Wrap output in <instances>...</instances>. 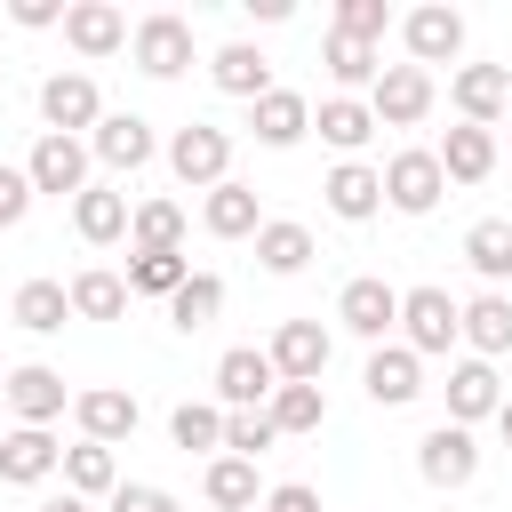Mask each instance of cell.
<instances>
[{"label": "cell", "instance_id": "obj_23", "mask_svg": "<svg viewBox=\"0 0 512 512\" xmlns=\"http://www.w3.org/2000/svg\"><path fill=\"white\" fill-rule=\"evenodd\" d=\"M504 408V384H496V360H456L448 368V424H480V416H496Z\"/></svg>", "mask_w": 512, "mask_h": 512}, {"label": "cell", "instance_id": "obj_26", "mask_svg": "<svg viewBox=\"0 0 512 512\" xmlns=\"http://www.w3.org/2000/svg\"><path fill=\"white\" fill-rule=\"evenodd\" d=\"M128 192H112V184H88L80 200H72V232L88 240V248H112V240H128Z\"/></svg>", "mask_w": 512, "mask_h": 512}, {"label": "cell", "instance_id": "obj_46", "mask_svg": "<svg viewBox=\"0 0 512 512\" xmlns=\"http://www.w3.org/2000/svg\"><path fill=\"white\" fill-rule=\"evenodd\" d=\"M8 16H16L24 32H48V24H64V8H56V0H16Z\"/></svg>", "mask_w": 512, "mask_h": 512}, {"label": "cell", "instance_id": "obj_7", "mask_svg": "<svg viewBox=\"0 0 512 512\" xmlns=\"http://www.w3.org/2000/svg\"><path fill=\"white\" fill-rule=\"evenodd\" d=\"M432 72H416V64H384L376 72V88H368V112H376V128H416L424 112H432Z\"/></svg>", "mask_w": 512, "mask_h": 512}, {"label": "cell", "instance_id": "obj_10", "mask_svg": "<svg viewBox=\"0 0 512 512\" xmlns=\"http://www.w3.org/2000/svg\"><path fill=\"white\" fill-rule=\"evenodd\" d=\"M448 104L472 120V128H496L512 112V72L504 64H456L448 72Z\"/></svg>", "mask_w": 512, "mask_h": 512}, {"label": "cell", "instance_id": "obj_5", "mask_svg": "<svg viewBox=\"0 0 512 512\" xmlns=\"http://www.w3.org/2000/svg\"><path fill=\"white\" fill-rule=\"evenodd\" d=\"M400 40H408V64H416V72L456 64V56H464V16H456L448 0H424V8L400 16Z\"/></svg>", "mask_w": 512, "mask_h": 512}, {"label": "cell", "instance_id": "obj_11", "mask_svg": "<svg viewBox=\"0 0 512 512\" xmlns=\"http://www.w3.org/2000/svg\"><path fill=\"white\" fill-rule=\"evenodd\" d=\"M152 152H160V136H152V120H136V112H104V120L88 128V160H104L112 176H136Z\"/></svg>", "mask_w": 512, "mask_h": 512}, {"label": "cell", "instance_id": "obj_44", "mask_svg": "<svg viewBox=\"0 0 512 512\" xmlns=\"http://www.w3.org/2000/svg\"><path fill=\"white\" fill-rule=\"evenodd\" d=\"M104 504H112V512H184V504H176L168 488H152V480H120Z\"/></svg>", "mask_w": 512, "mask_h": 512}, {"label": "cell", "instance_id": "obj_37", "mask_svg": "<svg viewBox=\"0 0 512 512\" xmlns=\"http://www.w3.org/2000/svg\"><path fill=\"white\" fill-rule=\"evenodd\" d=\"M168 440H176L184 456H224V408H208V400H184V408L168 416Z\"/></svg>", "mask_w": 512, "mask_h": 512}, {"label": "cell", "instance_id": "obj_2", "mask_svg": "<svg viewBox=\"0 0 512 512\" xmlns=\"http://www.w3.org/2000/svg\"><path fill=\"white\" fill-rule=\"evenodd\" d=\"M168 168H176V184L216 192V184L232 176V136H224L216 120H184V128L168 136Z\"/></svg>", "mask_w": 512, "mask_h": 512}, {"label": "cell", "instance_id": "obj_31", "mask_svg": "<svg viewBox=\"0 0 512 512\" xmlns=\"http://www.w3.org/2000/svg\"><path fill=\"white\" fill-rule=\"evenodd\" d=\"M200 496H208L216 512H256V504H264V488H256V464H248V456H208Z\"/></svg>", "mask_w": 512, "mask_h": 512}, {"label": "cell", "instance_id": "obj_25", "mask_svg": "<svg viewBox=\"0 0 512 512\" xmlns=\"http://www.w3.org/2000/svg\"><path fill=\"white\" fill-rule=\"evenodd\" d=\"M248 128H256V144H272V152H288L304 128H312V104L296 96V88H264L256 104H248Z\"/></svg>", "mask_w": 512, "mask_h": 512}, {"label": "cell", "instance_id": "obj_50", "mask_svg": "<svg viewBox=\"0 0 512 512\" xmlns=\"http://www.w3.org/2000/svg\"><path fill=\"white\" fill-rule=\"evenodd\" d=\"M0 384H8V368H0Z\"/></svg>", "mask_w": 512, "mask_h": 512}, {"label": "cell", "instance_id": "obj_12", "mask_svg": "<svg viewBox=\"0 0 512 512\" xmlns=\"http://www.w3.org/2000/svg\"><path fill=\"white\" fill-rule=\"evenodd\" d=\"M24 176H32V192L80 200V192H88V144H80V136H48V128H40V144H32V160H24Z\"/></svg>", "mask_w": 512, "mask_h": 512}, {"label": "cell", "instance_id": "obj_6", "mask_svg": "<svg viewBox=\"0 0 512 512\" xmlns=\"http://www.w3.org/2000/svg\"><path fill=\"white\" fill-rule=\"evenodd\" d=\"M400 344H408L416 360L448 352V344H456V296H448V288H400Z\"/></svg>", "mask_w": 512, "mask_h": 512}, {"label": "cell", "instance_id": "obj_19", "mask_svg": "<svg viewBox=\"0 0 512 512\" xmlns=\"http://www.w3.org/2000/svg\"><path fill=\"white\" fill-rule=\"evenodd\" d=\"M360 384H368V400H376V408H408V400L424 392V360H416L408 344H376V352H368V368H360Z\"/></svg>", "mask_w": 512, "mask_h": 512}, {"label": "cell", "instance_id": "obj_21", "mask_svg": "<svg viewBox=\"0 0 512 512\" xmlns=\"http://www.w3.org/2000/svg\"><path fill=\"white\" fill-rule=\"evenodd\" d=\"M432 160H440V176H448V184H488V168H496V128L456 120V128L432 144Z\"/></svg>", "mask_w": 512, "mask_h": 512}, {"label": "cell", "instance_id": "obj_17", "mask_svg": "<svg viewBox=\"0 0 512 512\" xmlns=\"http://www.w3.org/2000/svg\"><path fill=\"white\" fill-rule=\"evenodd\" d=\"M56 464H64L56 432H40V424H8V432H0V480H8V488H40Z\"/></svg>", "mask_w": 512, "mask_h": 512}, {"label": "cell", "instance_id": "obj_24", "mask_svg": "<svg viewBox=\"0 0 512 512\" xmlns=\"http://www.w3.org/2000/svg\"><path fill=\"white\" fill-rule=\"evenodd\" d=\"M208 80H216L224 96H240V104H256V96L272 88V56H264V48H248V40H224V48L208 56Z\"/></svg>", "mask_w": 512, "mask_h": 512}, {"label": "cell", "instance_id": "obj_29", "mask_svg": "<svg viewBox=\"0 0 512 512\" xmlns=\"http://www.w3.org/2000/svg\"><path fill=\"white\" fill-rule=\"evenodd\" d=\"M256 264L280 272V280L304 272V264H312V232H304L296 216H264V224H256Z\"/></svg>", "mask_w": 512, "mask_h": 512}, {"label": "cell", "instance_id": "obj_9", "mask_svg": "<svg viewBox=\"0 0 512 512\" xmlns=\"http://www.w3.org/2000/svg\"><path fill=\"white\" fill-rule=\"evenodd\" d=\"M336 320H344L352 336L384 344V336L400 328V288H392V280H376V272H360V280H344V288H336Z\"/></svg>", "mask_w": 512, "mask_h": 512}, {"label": "cell", "instance_id": "obj_16", "mask_svg": "<svg viewBox=\"0 0 512 512\" xmlns=\"http://www.w3.org/2000/svg\"><path fill=\"white\" fill-rule=\"evenodd\" d=\"M0 400L16 408V424H40V432H48V424L64 416V400H72V392H64V376H56V368H40V360H24V368H8V384H0Z\"/></svg>", "mask_w": 512, "mask_h": 512}, {"label": "cell", "instance_id": "obj_39", "mask_svg": "<svg viewBox=\"0 0 512 512\" xmlns=\"http://www.w3.org/2000/svg\"><path fill=\"white\" fill-rule=\"evenodd\" d=\"M216 312H224V280H216V272H192V280H184V288L168 296V320H176L184 336H200V328H208Z\"/></svg>", "mask_w": 512, "mask_h": 512}, {"label": "cell", "instance_id": "obj_22", "mask_svg": "<svg viewBox=\"0 0 512 512\" xmlns=\"http://www.w3.org/2000/svg\"><path fill=\"white\" fill-rule=\"evenodd\" d=\"M320 200H328V216L368 224V216L384 208V176H376L368 160H336V168H328V184H320Z\"/></svg>", "mask_w": 512, "mask_h": 512}, {"label": "cell", "instance_id": "obj_30", "mask_svg": "<svg viewBox=\"0 0 512 512\" xmlns=\"http://www.w3.org/2000/svg\"><path fill=\"white\" fill-rule=\"evenodd\" d=\"M120 280H128V296H176V288L192 280V256H184V248H136Z\"/></svg>", "mask_w": 512, "mask_h": 512}, {"label": "cell", "instance_id": "obj_41", "mask_svg": "<svg viewBox=\"0 0 512 512\" xmlns=\"http://www.w3.org/2000/svg\"><path fill=\"white\" fill-rule=\"evenodd\" d=\"M272 440H280V432H272L264 408H224V456H248V464H256Z\"/></svg>", "mask_w": 512, "mask_h": 512}, {"label": "cell", "instance_id": "obj_20", "mask_svg": "<svg viewBox=\"0 0 512 512\" xmlns=\"http://www.w3.org/2000/svg\"><path fill=\"white\" fill-rule=\"evenodd\" d=\"M64 40H72L88 64H96V56H120V48H128V16H120L112 0H72V8H64Z\"/></svg>", "mask_w": 512, "mask_h": 512}, {"label": "cell", "instance_id": "obj_34", "mask_svg": "<svg viewBox=\"0 0 512 512\" xmlns=\"http://www.w3.org/2000/svg\"><path fill=\"white\" fill-rule=\"evenodd\" d=\"M8 320H16V328H32V336H56V328L72 320L64 280H24V288H16V304H8Z\"/></svg>", "mask_w": 512, "mask_h": 512}, {"label": "cell", "instance_id": "obj_8", "mask_svg": "<svg viewBox=\"0 0 512 512\" xmlns=\"http://www.w3.org/2000/svg\"><path fill=\"white\" fill-rule=\"evenodd\" d=\"M40 120H48V136H80V128L104 120V88L88 72H48L40 80Z\"/></svg>", "mask_w": 512, "mask_h": 512}, {"label": "cell", "instance_id": "obj_38", "mask_svg": "<svg viewBox=\"0 0 512 512\" xmlns=\"http://www.w3.org/2000/svg\"><path fill=\"white\" fill-rule=\"evenodd\" d=\"M64 488L72 496H112L120 488V464H112V448H96V440H80V448H64Z\"/></svg>", "mask_w": 512, "mask_h": 512}, {"label": "cell", "instance_id": "obj_14", "mask_svg": "<svg viewBox=\"0 0 512 512\" xmlns=\"http://www.w3.org/2000/svg\"><path fill=\"white\" fill-rule=\"evenodd\" d=\"M72 416H80V440H96V448H120L128 432H136V392H120V384H88V392H72Z\"/></svg>", "mask_w": 512, "mask_h": 512}, {"label": "cell", "instance_id": "obj_40", "mask_svg": "<svg viewBox=\"0 0 512 512\" xmlns=\"http://www.w3.org/2000/svg\"><path fill=\"white\" fill-rule=\"evenodd\" d=\"M128 240L136 248H184V208L176 200H136L128 208Z\"/></svg>", "mask_w": 512, "mask_h": 512}, {"label": "cell", "instance_id": "obj_4", "mask_svg": "<svg viewBox=\"0 0 512 512\" xmlns=\"http://www.w3.org/2000/svg\"><path fill=\"white\" fill-rule=\"evenodd\" d=\"M416 472H424V488H440V496H448V488H472V480H480V440L440 416V424L416 440Z\"/></svg>", "mask_w": 512, "mask_h": 512}, {"label": "cell", "instance_id": "obj_42", "mask_svg": "<svg viewBox=\"0 0 512 512\" xmlns=\"http://www.w3.org/2000/svg\"><path fill=\"white\" fill-rule=\"evenodd\" d=\"M328 32H344V40H368V48H376V40L392 32V8H384V0H336V24H328Z\"/></svg>", "mask_w": 512, "mask_h": 512}, {"label": "cell", "instance_id": "obj_28", "mask_svg": "<svg viewBox=\"0 0 512 512\" xmlns=\"http://www.w3.org/2000/svg\"><path fill=\"white\" fill-rule=\"evenodd\" d=\"M312 128H320V144H336L344 160L376 136V112H368V96H328L320 112H312Z\"/></svg>", "mask_w": 512, "mask_h": 512}, {"label": "cell", "instance_id": "obj_3", "mask_svg": "<svg viewBox=\"0 0 512 512\" xmlns=\"http://www.w3.org/2000/svg\"><path fill=\"white\" fill-rule=\"evenodd\" d=\"M376 176H384V208H400V216H432V208H440V192H448V176H440L432 144H408V152H392Z\"/></svg>", "mask_w": 512, "mask_h": 512}, {"label": "cell", "instance_id": "obj_13", "mask_svg": "<svg viewBox=\"0 0 512 512\" xmlns=\"http://www.w3.org/2000/svg\"><path fill=\"white\" fill-rule=\"evenodd\" d=\"M264 360H272L280 384H320V368H328V328H320V320H280L272 344H264Z\"/></svg>", "mask_w": 512, "mask_h": 512}, {"label": "cell", "instance_id": "obj_1", "mask_svg": "<svg viewBox=\"0 0 512 512\" xmlns=\"http://www.w3.org/2000/svg\"><path fill=\"white\" fill-rule=\"evenodd\" d=\"M128 56H136L144 80H176V72H192V16H176V8L136 16V24H128Z\"/></svg>", "mask_w": 512, "mask_h": 512}, {"label": "cell", "instance_id": "obj_48", "mask_svg": "<svg viewBox=\"0 0 512 512\" xmlns=\"http://www.w3.org/2000/svg\"><path fill=\"white\" fill-rule=\"evenodd\" d=\"M40 512H88V496H72V488H64V496H48Z\"/></svg>", "mask_w": 512, "mask_h": 512}, {"label": "cell", "instance_id": "obj_33", "mask_svg": "<svg viewBox=\"0 0 512 512\" xmlns=\"http://www.w3.org/2000/svg\"><path fill=\"white\" fill-rule=\"evenodd\" d=\"M72 320H120L128 312V280L120 272H104V264H88V272H72Z\"/></svg>", "mask_w": 512, "mask_h": 512}, {"label": "cell", "instance_id": "obj_45", "mask_svg": "<svg viewBox=\"0 0 512 512\" xmlns=\"http://www.w3.org/2000/svg\"><path fill=\"white\" fill-rule=\"evenodd\" d=\"M256 512H320V488H304V480H280Z\"/></svg>", "mask_w": 512, "mask_h": 512}, {"label": "cell", "instance_id": "obj_32", "mask_svg": "<svg viewBox=\"0 0 512 512\" xmlns=\"http://www.w3.org/2000/svg\"><path fill=\"white\" fill-rule=\"evenodd\" d=\"M464 264H472L488 288H504V280H512V216H480V224L464 232Z\"/></svg>", "mask_w": 512, "mask_h": 512}, {"label": "cell", "instance_id": "obj_43", "mask_svg": "<svg viewBox=\"0 0 512 512\" xmlns=\"http://www.w3.org/2000/svg\"><path fill=\"white\" fill-rule=\"evenodd\" d=\"M32 200H40L32 176H24V168H0V232H16V224L32 216Z\"/></svg>", "mask_w": 512, "mask_h": 512}, {"label": "cell", "instance_id": "obj_49", "mask_svg": "<svg viewBox=\"0 0 512 512\" xmlns=\"http://www.w3.org/2000/svg\"><path fill=\"white\" fill-rule=\"evenodd\" d=\"M496 432H504V448H512V392H504V408H496Z\"/></svg>", "mask_w": 512, "mask_h": 512}, {"label": "cell", "instance_id": "obj_18", "mask_svg": "<svg viewBox=\"0 0 512 512\" xmlns=\"http://www.w3.org/2000/svg\"><path fill=\"white\" fill-rule=\"evenodd\" d=\"M272 360H264V344H232L224 360H216V400L224 408H264L272 400Z\"/></svg>", "mask_w": 512, "mask_h": 512}, {"label": "cell", "instance_id": "obj_27", "mask_svg": "<svg viewBox=\"0 0 512 512\" xmlns=\"http://www.w3.org/2000/svg\"><path fill=\"white\" fill-rule=\"evenodd\" d=\"M200 224H208L216 240H256V224H264V208H256V184L224 176V184L200 200Z\"/></svg>", "mask_w": 512, "mask_h": 512}, {"label": "cell", "instance_id": "obj_35", "mask_svg": "<svg viewBox=\"0 0 512 512\" xmlns=\"http://www.w3.org/2000/svg\"><path fill=\"white\" fill-rule=\"evenodd\" d=\"M320 64H328V80L352 96V88H376V72H384V56L368 48V40H344V32H328L320 40Z\"/></svg>", "mask_w": 512, "mask_h": 512}, {"label": "cell", "instance_id": "obj_47", "mask_svg": "<svg viewBox=\"0 0 512 512\" xmlns=\"http://www.w3.org/2000/svg\"><path fill=\"white\" fill-rule=\"evenodd\" d=\"M240 8H248L256 24H288V0H240Z\"/></svg>", "mask_w": 512, "mask_h": 512}, {"label": "cell", "instance_id": "obj_36", "mask_svg": "<svg viewBox=\"0 0 512 512\" xmlns=\"http://www.w3.org/2000/svg\"><path fill=\"white\" fill-rule=\"evenodd\" d=\"M264 416H272V432H320L328 424V392L320 384H272Z\"/></svg>", "mask_w": 512, "mask_h": 512}, {"label": "cell", "instance_id": "obj_15", "mask_svg": "<svg viewBox=\"0 0 512 512\" xmlns=\"http://www.w3.org/2000/svg\"><path fill=\"white\" fill-rule=\"evenodd\" d=\"M456 344H472V360H504L512 352V296L480 288L472 304H456Z\"/></svg>", "mask_w": 512, "mask_h": 512}]
</instances>
